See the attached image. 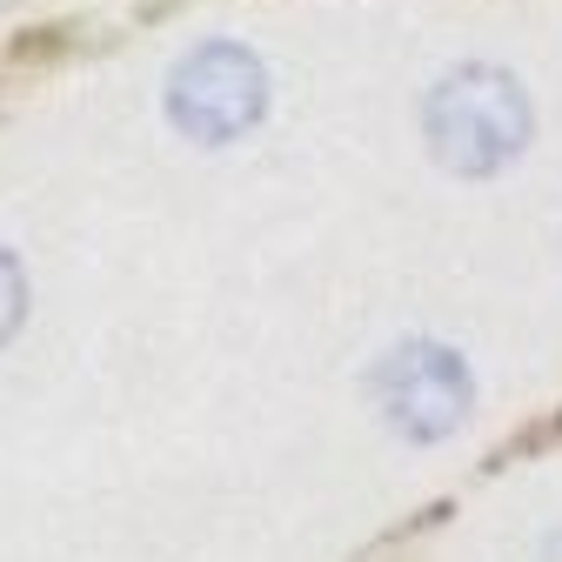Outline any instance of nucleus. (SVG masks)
Returning <instances> with one entry per match:
<instances>
[{
  "mask_svg": "<svg viewBox=\"0 0 562 562\" xmlns=\"http://www.w3.org/2000/svg\"><path fill=\"white\" fill-rule=\"evenodd\" d=\"M27 322V274H21V261L0 248V348L14 341V328Z\"/></svg>",
  "mask_w": 562,
  "mask_h": 562,
  "instance_id": "4",
  "label": "nucleus"
},
{
  "mask_svg": "<svg viewBox=\"0 0 562 562\" xmlns=\"http://www.w3.org/2000/svg\"><path fill=\"white\" fill-rule=\"evenodd\" d=\"M369 389H375L382 422H389L395 436H408V442L456 436L462 422H469V408H475L469 362L456 356V348H442V341H402V348H389V356L375 362V375H369Z\"/></svg>",
  "mask_w": 562,
  "mask_h": 562,
  "instance_id": "2",
  "label": "nucleus"
},
{
  "mask_svg": "<svg viewBox=\"0 0 562 562\" xmlns=\"http://www.w3.org/2000/svg\"><path fill=\"white\" fill-rule=\"evenodd\" d=\"M268 108V75L261 60L235 41H207L194 47L175 81H168V121L201 140V148H222V140H241Z\"/></svg>",
  "mask_w": 562,
  "mask_h": 562,
  "instance_id": "3",
  "label": "nucleus"
},
{
  "mask_svg": "<svg viewBox=\"0 0 562 562\" xmlns=\"http://www.w3.org/2000/svg\"><path fill=\"white\" fill-rule=\"evenodd\" d=\"M529 94L509 67H488V60H469L456 75L436 81L429 108H422V134H429V155L462 175V181H482V175H503L522 148H529Z\"/></svg>",
  "mask_w": 562,
  "mask_h": 562,
  "instance_id": "1",
  "label": "nucleus"
}]
</instances>
